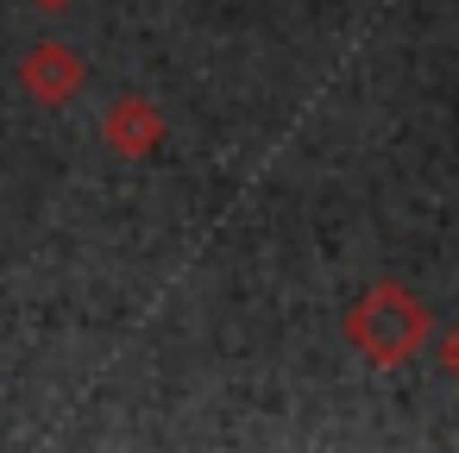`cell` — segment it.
I'll use <instances>...</instances> for the list:
<instances>
[{
  "label": "cell",
  "mask_w": 459,
  "mask_h": 453,
  "mask_svg": "<svg viewBox=\"0 0 459 453\" xmlns=\"http://www.w3.org/2000/svg\"><path fill=\"white\" fill-rule=\"evenodd\" d=\"M440 365H446V378L459 384V321H453V327L440 334Z\"/></svg>",
  "instance_id": "4"
},
{
  "label": "cell",
  "mask_w": 459,
  "mask_h": 453,
  "mask_svg": "<svg viewBox=\"0 0 459 453\" xmlns=\"http://www.w3.org/2000/svg\"><path fill=\"white\" fill-rule=\"evenodd\" d=\"M20 83H26V95H39L45 108H57V101H70L82 89V57L70 45H39L20 64Z\"/></svg>",
  "instance_id": "2"
},
{
  "label": "cell",
  "mask_w": 459,
  "mask_h": 453,
  "mask_svg": "<svg viewBox=\"0 0 459 453\" xmlns=\"http://www.w3.org/2000/svg\"><path fill=\"white\" fill-rule=\"evenodd\" d=\"M39 7H45V13H64V7H70V0H39Z\"/></svg>",
  "instance_id": "5"
},
{
  "label": "cell",
  "mask_w": 459,
  "mask_h": 453,
  "mask_svg": "<svg viewBox=\"0 0 459 453\" xmlns=\"http://www.w3.org/2000/svg\"><path fill=\"white\" fill-rule=\"evenodd\" d=\"M101 139H108L120 158H145V152L164 139V120H158V108H152L145 95H126V101H114V108H108Z\"/></svg>",
  "instance_id": "3"
},
{
  "label": "cell",
  "mask_w": 459,
  "mask_h": 453,
  "mask_svg": "<svg viewBox=\"0 0 459 453\" xmlns=\"http://www.w3.org/2000/svg\"><path fill=\"white\" fill-rule=\"evenodd\" d=\"M428 327H434V321H428V302H421L415 290H403V283H371V290L346 309V346H352L359 359L384 365V371L409 365V359L421 353Z\"/></svg>",
  "instance_id": "1"
}]
</instances>
